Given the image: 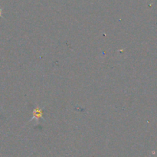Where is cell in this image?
<instances>
[{
	"label": "cell",
	"instance_id": "7a4b0ae2",
	"mask_svg": "<svg viewBox=\"0 0 157 157\" xmlns=\"http://www.w3.org/2000/svg\"><path fill=\"white\" fill-rule=\"evenodd\" d=\"M2 15V9H0V16Z\"/></svg>",
	"mask_w": 157,
	"mask_h": 157
},
{
	"label": "cell",
	"instance_id": "6da1fadb",
	"mask_svg": "<svg viewBox=\"0 0 157 157\" xmlns=\"http://www.w3.org/2000/svg\"><path fill=\"white\" fill-rule=\"evenodd\" d=\"M32 120H36L37 121H39L41 118H42L43 116V111L39 107H36L34 109L33 112H32Z\"/></svg>",
	"mask_w": 157,
	"mask_h": 157
}]
</instances>
